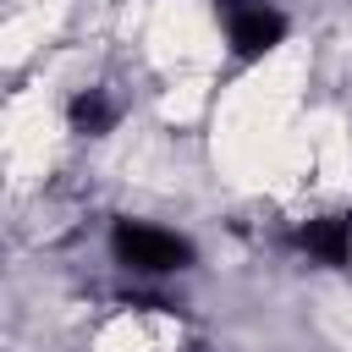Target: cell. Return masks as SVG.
<instances>
[{
	"instance_id": "3",
	"label": "cell",
	"mask_w": 352,
	"mask_h": 352,
	"mask_svg": "<svg viewBox=\"0 0 352 352\" xmlns=\"http://www.w3.org/2000/svg\"><path fill=\"white\" fill-rule=\"evenodd\" d=\"M297 248L330 270L352 264V214H319L308 226H297Z\"/></svg>"
},
{
	"instance_id": "1",
	"label": "cell",
	"mask_w": 352,
	"mask_h": 352,
	"mask_svg": "<svg viewBox=\"0 0 352 352\" xmlns=\"http://www.w3.org/2000/svg\"><path fill=\"white\" fill-rule=\"evenodd\" d=\"M110 248H116V258L126 270H143V275H165V270H187L192 264V248L176 231H160L148 220H116Z\"/></svg>"
},
{
	"instance_id": "4",
	"label": "cell",
	"mask_w": 352,
	"mask_h": 352,
	"mask_svg": "<svg viewBox=\"0 0 352 352\" xmlns=\"http://www.w3.org/2000/svg\"><path fill=\"white\" fill-rule=\"evenodd\" d=\"M66 121L77 138H104L116 121H121V94L110 82H94V88H77L72 104H66Z\"/></svg>"
},
{
	"instance_id": "2",
	"label": "cell",
	"mask_w": 352,
	"mask_h": 352,
	"mask_svg": "<svg viewBox=\"0 0 352 352\" xmlns=\"http://www.w3.org/2000/svg\"><path fill=\"white\" fill-rule=\"evenodd\" d=\"M214 6H220V16H226V38H231L236 60H258V55L275 50L280 33H286V16H280L275 6H264V0H214Z\"/></svg>"
}]
</instances>
